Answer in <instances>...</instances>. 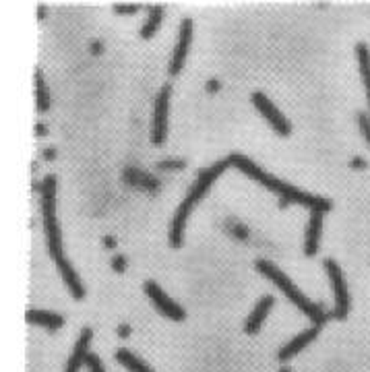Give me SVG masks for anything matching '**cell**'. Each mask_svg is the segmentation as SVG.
<instances>
[{
	"label": "cell",
	"instance_id": "obj_1",
	"mask_svg": "<svg viewBox=\"0 0 370 372\" xmlns=\"http://www.w3.org/2000/svg\"><path fill=\"white\" fill-rule=\"evenodd\" d=\"M228 162H230V166L238 168L240 172H244V174L250 176L252 180L261 183L267 190L276 192L279 199H287L290 203H298V205H302V207H308L311 211H313V209L329 211V209L333 207V203H331L329 199L317 196V194H308V192H304V190H300V188H296V186L287 185V183L276 178V176L267 174L265 170H261V168L257 166V162H252L250 157H246V155H242V153H232V155H228Z\"/></svg>",
	"mask_w": 370,
	"mask_h": 372
},
{
	"label": "cell",
	"instance_id": "obj_2",
	"mask_svg": "<svg viewBox=\"0 0 370 372\" xmlns=\"http://www.w3.org/2000/svg\"><path fill=\"white\" fill-rule=\"evenodd\" d=\"M226 168H230L228 157H226V159H220L218 164H213V166H209V168H205V170L199 172L197 183L188 188L185 201L176 207V213H174V217H172L170 232H168V240H170V246H172V248H180V246H183V242H185V228L190 211H192L194 205L209 192L211 185L224 174Z\"/></svg>",
	"mask_w": 370,
	"mask_h": 372
},
{
	"label": "cell",
	"instance_id": "obj_3",
	"mask_svg": "<svg viewBox=\"0 0 370 372\" xmlns=\"http://www.w3.org/2000/svg\"><path fill=\"white\" fill-rule=\"evenodd\" d=\"M255 269H257L263 278H267L271 283H276L279 289L285 294V298H287L290 302H294V304L313 321V325L323 327L325 323H327L329 315H325L323 308H321L319 304H315V302L292 281V278H287V276L279 269L276 263H271V261H267V259H259V261H255Z\"/></svg>",
	"mask_w": 370,
	"mask_h": 372
},
{
	"label": "cell",
	"instance_id": "obj_4",
	"mask_svg": "<svg viewBox=\"0 0 370 372\" xmlns=\"http://www.w3.org/2000/svg\"><path fill=\"white\" fill-rule=\"evenodd\" d=\"M40 209H42L44 234L48 240V252L56 261L64 257V252H62V234L56 220V176L54 174L46 176L40 186Z\"/></svg>",
	"mask_w": 370,
	"mask_h": 372
},
{
	"label": "cell",
	"instance_id": "obj_5",
	"mask_svg": "<svg viewBox=\"0 0 370 372\" xmlns=\"http://www.w3.org/2000/svg\"><path fill=\"white\" fill-rule=\"evenodd\" d=\"M325 271L331 279V287L335 292L333 317L337 321H343V319H348V313H350V292H348V283H346V278H343V271L335 263V259H325Z\"/></svg>",
	"mask_w": 370,
	"mask_h": 372
},
{
	"label": "cell",
	"instance_id": "obj_6",
	"mask_svg": "<svg viewBox=\"0 0 370 372\" xmlns=\"http://www.w3.org/2000/svg\"><path fill=\"white\" fill-rule=\"evenodd\" d=\"M172 85H164L153 101V120H151V143L155 147L164 145L168 139V110H170Z\"/></svg>",
	"mask_w": 370,
	"mask_h": 372
},
{
	"label": "cell",
	"instance_id": "obj_7",
	"mask_svg": "<svg viewBox=\"0 0 370 372\" xmlns=\"http://www.w3.org/2000/svg\"><path fill=\"white\" fill-rule=\"evenodd\" d=\"M143 292L147 294V298L153 302V306H155V310L159 313V315H164L166 319H170V321H176V323H180V321H185L186 319V310L176 302V300H172L162 287H159V283L157 281H153V279H149V281H145L143 283Z\"/></svg>",
	"mask_w": 370,
	"mask_h": 372
},
{
	"label": "cell",
	"instance_id": "obj_8",
	"mask_svg": "<svg viewBox=\"0 0 370 372\" xmlns=\"http://www.w3.org/2000/svg\"><path fill=\"white\" fill-rule=\"evenodd\" d=\"M250 101L257 108V112L269 122V127L278 133L279 137H290L292 135V124L287 122V118L279 112L278 106L265 93L255 92L250 95Z\"/></svg>",
	"mask_w": 370,
	"mask_h": 372
},
{
	"label": "cell",
	"instance_id": "obj_9",
	"mask_svg": "<svg viewBox=\"0 0 370 372\" xmlns=\"http://www.w3.org/2000/svg\"><path fill=\"white\" fill-rule=\"evenodd\" d=\"M192 29H194L192 19H190V17H185V19L180 21L178 40H176V46H174V52H172V60H170V66H168V75H170V77L180 75V71L185 69L188 48L192 44Z\"/></svg>",
	"mask_w": 370,
	"mask_h": 372
},
{
	"label": "cell",
	"instance_id": "obj_10",
	"mask_svg": "<svg viewBox=\"0 0 370 372\" xmlns=\"http://www.w3.org/2000/svg\"><path fill=\"white\" fill-rule=\"evenodd\" d=\"M319 333H321V327L319 325L308 327V329H304L302 333H298L292 341H287V343L279 350V362H281V364H287L294 356H298L304 348H308V345L319 337Z\"/></svg>",
	"mask_w": 370,
	"mask_h": 372
},
{
	"label": "cell",
	"instance_id": "obj_11",
	"mask_svg": "<svg viewBox=\"0 0 370 372\" xmlns=\"http://www.w3.org/2000/svg\"><path fill=\"white\" fill-rule=\"evenodd\" d=\"M93 341V329L92 327H83L77 341H75V348L71 352V358L66 360V366H64V372H79L81 366H85V360L87 356L92 354L90 352V345Z\"/></svg>",
	"mask_w": 370,
	"mask_h": 372
},
{
	"label": "cell",
	"instance_id": "obj_12",
	"mask_svg": "<svg viewBox=\"0 0 370 372\" xmlns=\"http://www.w3.org/2000/svg\"><path fill=\"white\" fill-rule=\"evenodd\" d=\"M325 213L327 211H323V209H313L311 215H308V224H306V232H304V255L306 257H315L319 252Z\"/></svg>",
	"mask_w": 370,
	"mask_h": 372
},
{
	"label": "cell",
	"instance_id": "obj_13",
	"mask_svg": "<svg viewBox=\"0 0 370 372\" xmlns=\"http://www.w3.org/2000/svg\"><path fill=\"white\" fill-rule=\"evenodd\" d=\"M273 306H276V298H273L271 294L259 298V302L255 304L252 313L248 315V319H246V323H244V333H246V335H257V333L261 331L263 323H265V319L269 317V313H271Z\"/></svg>",
	"mask_w": 370,
	"mask_h": 372
},
{
	"label": "cell",
	"instance_id": "obj_14",
	"mask_svg": "<svg viewBox=\"0 0 370 372\" xmlns=\"http://www.w3.org/2000/svg\"><path fill=\"white\" fill-rule=\"evenodd\" d=\"M54 263H56V269H58L60 278L64 281V285L69 287L71 296H73L75 300H83V298H85V285L81 283V279L77 276V271L73 269V265L69 263V259H66V257H60V259H56Z\"/></svg>",
	"mask_w": 370,
	"mask_h": 372
},
{
	"label": "cell",
	"instance_id": "obj_15",
	"mask_svg": "<svg viewBox=\"0 0 370 372\" xmlns=\"http://www.w3.org/2000/svg\"><path fill=\"white\" fill-rule=\"evenodd\" d=\"M27 323L36 327H44L48 331H58V329L64 327V317H60L56 313H50V310L31 308V310H27Z\"/></svg>",
	"mask_w": 370,
	"mask_h": 372
},
{
	"label": "cell",
	"instance_id": "obj_16",
	"mask_svg": "<svg viewBox=\"0 0 370 372\" xmlns=\"http://www.w3.org/2000/svg\"><path fill=\"white\" fill-rule=\"evenodd\" d=\"M162 19H164V6L162 4H153V6H149V17H147V21L143 23V27H141L139 36L143 40H151L155 34H157V29H159V25H162Z\"/></svg>",
	"mask_w": 370,
	"mask_h": 372
},
{
	"label": "cell",
	"instance_id": "obj_17",
	"mask_svg": "<svg viewBox=\"0 0 370 372\" xmlns=\"http://www.w3.org/2000/svg\"><path fill=\"white\" fill-rule=\"evenodd\" d=\"M116 360H118L120 366H124L129 372H155L151 371V369L141 360L139 356H135V354H133L131 350H127V348L116 350Z\"/></svg>",
	"mask_w": 370,
	"mask_h": 372
},
{
	"label": "cell",
	"instance_id": "obj_18",
	"mask_svg": "<svg viewBox=\"0 0 370 372\" xmlns=\"http://www.w3.org/2000/svg\"><path fill=\"white\" fill-rule=\"evenodd\" d=\"M356 58H358V71H360V77L364 81V87H367V97H369L370 103V48L360 42L356 46Z\"/></svg>",
	"mask_w": 370,
	"mask_h": 372
},
{
	"label": "cell",
	"instance_id": "obj_19",
	"mask_svg": "<svg viewBox=\"0 0 370 372\" xmlns=\"http://www.w3.org/2000/svg\"><path fill=\"white\" fill-rule=\"evenodd\" d=\"M34 79H36V110H38L40 114H44V112L50 110L52 99H50V92H48V85L46 81H44V77H42V71H40V69H36Z\"/></svg>",
	"mask_w": 370,
	"mask_h": 372
},
{
	"label": "cell",
	"instance_id": "obj_20",
	"mask_svg": "<svg viewBox=\"0 0 370 372\" xmlns=\"http://www.w3.org/2000/svg\"><path fill=\"white\" fill-rule=\"evenodd\" d=\"M358 129H360L362 137L367 139L370 147V116L367 112H358Z\"/></svg>",
	"mask_w": 370,
	"mask_h": 372
},
{
	"label": "cell",
	"instance_id": "obj_21",
	"mask_svg": "<svg viewBox=\"0 0 370 372\" xmlns=\"http://www.w3.org/2000/svg\"><path fill=\"white\" fill-rule=\"evenodd\" d=\"M85 369H87V372H106V369H104V364H101V360H99L97 354H90V356H87Z\"/></svg>",
	"mask_w": 370,
	"mask_h": 372
},
{
	"label": "cell",
	"instance_id": "obj_22",
	"mask_svg": "<svg viewBox=\"0 0 370 372\" xmlns=\"http://www.w3.org/2000/svg\"><path fill=\"white\" fill-rule=\"evenodd\" d=\"M116 15H135L141 10V4H116Z\"/></svg>",
	"mask_w": 370,
	"mask_h": 372
},
{
	"label": "cell",
	"instance_id": "obj_23",
	"mask_svg": "<svg viewBox=\"0 0 370 372\" xmlns=\"http://www.w3.org/2000/svg\"><path fill=\"white\" fill-rule=\"evenodd\" d=\"M185 159H166V162H159L157 168L159 170H174V168H185Z\"/></svg>",
	"mask_w": 370,
	"mask_h": 372
},
{
	"label": "cell",
	"instance_id": "obj_24",
	"mask_svg": "<svg viewBox=\"0 0 370 372\" xmlns=\"http://www.w3.org/2000/svg\"><path fill=\"white\" fill-rule=\"evenodd\" d=\"M110 265H112V269L116 271V273H124L127 271V259L124 257H114L112 261H110Z\"/></svg>",
	"mask_w": 370,
	"mask_h": 372
},
{
	"label": "cell",
	"instance_id": "obj_25",
	"mask_svg": "<svg viewBox=\"0 0 370 372\" xmlns=\"http://www.w3.org/2000/svg\"><path fill=\"white\" fill-rule=\"evenodd\" d=\"M205 90H207L209 93H218L220 90H222V83H220L218 79H209V81H207V85H205Z\"/></svg>",
	"mask_w": 370,
	"mask_h": 372
},
{
	"label": "cell",
	"instance_id": "obj_26",
	"mask_svg": "<svg viewBox=\"0 0 370 372\" xmlns=\"http://www.w3.org/2000/svg\"><path fill=\"white\" fill-rule=\"evenodd\" d=\"M367 166H369V164H367L362 157H354V159L350 162V168H354V170H356V168H360V170H362V168H367Z\"/></svg>",
	"mask_w": 370,
	"mask_h": 372
},
{
	"label": "cell",
	"instance_id": "obj_27",
	"mask_svg": "<svg viewBox=\"0 0 370 372\" xmlns=\"http://www.w3.org/2000/svg\"><path fill=\"white\" fill-rule=\"evenodd\" d=\"M116 333H118V337H120V339H127V337L131 335V327L120 325L118 329H116Z\"/></svg>",
	"mask_w": 370,
	"mask_h": 372
},
{
	"label": "cell",
	"instance_id": "obj_28",
	"mask_svg": "<svg viewBox=\"0 0 370 372\" xmlns=\"http://www.w3.org/2000/svg\"><path fill=\"white\" fill-rule=\"evenodd\" d=\"M44 159H46V162H54V159H56V149H54V147L44 149Z\"/></svg>",
	"mask_w": 370,
	"mask_h": 372
},
{
	"label": "cell",
	"instance_id": "obj_29",
	"mask_svg": "<svg viewBox=\"0 0 370 372\" xmlns=\"http://www.w3.org/2000/svg\"><path fill=\"white\" fill-rule=\"evenodd\" d=\"M104 246H106V248H116V238L104 236Z\"/></svg>",
	"mask_w": 370,
	"mask_h": 372
},
{
	"label": "cell",
	"instance_id": "obj_30",
	"mask_svg": "<svg viewBox=\"0 0 370 372\" xmlns=\"http://www.w3.org/2000/svg\"><path fill=\"white\" fill-rule=\"evenodd\" d=\"M48 135V129H46V124H36V137H46Z\"/></svg>",
	"mask_w": 370,
	"mask_h": 372
},
{
	"label": "cell",
	"instance_id": "obj_31",
	"mask_svg": "<svg viewBox=\"0 0 370 372\" xmlns=\"http://www.w3.org/2000/svg\"><path fill=\"white\" fill-rule=\"evenodd\" d=\"M104 52V46H101V42H93L92 44V54H101Z\"/></svg>",
	"mask_w": 370,
	"mask_h": 372
},
{
	"label": "cell",
	"instance_id": "obj_32",
	"mask_svg": "<svg viewBox=\"0 0 370 372\" xmlns=\"http://www.w3.org/2000/svg\"><path fill=\"white\" fill-rule=\"evenodd\" d=\"M38 17H40V19H44V17H46V6H42V4L38 6Z\"/></svg>",
	"mask_w": 370,
	"mask_h": 372
},
{
	"label": "cell",
	"instance_id": "obj_33",
	"mask_svg": "<svg viewBox=\"0 0 370 372\" xmlns=\"http://www.w3.org/2000/svg\"><path fill=\"white\" fill-rule=\"evenodd\" d=\"M279 372H292V369H290V366H285V364H283V366H281V371Z\"/></svg>",
	"mask_w": 370,
	"mask_h": 372
}]
</instances>
